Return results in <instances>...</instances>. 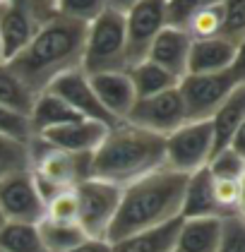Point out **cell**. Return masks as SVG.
<instances>
[{
	"label": "cell",
	"instance_id": "obj_1",
	"mask_svg": "<svg viewBox=\"0 0 245 252\" xmlns=\"http://www.w3.org/2000/svg\"><path fill=\"white\" fill-rule=\"evenodd\" d=\"M84 29L87 24L60 17L56 12L51 20L38 27L32 41L15 58L7 60V67L36 96L51 87L53 79L82 65Z\"/></svg>",
	"mask_w": 245,
	"mask_h": 252
},
{
	"label": "cell",
	"instance_id": "obj_2",
	"mask_svg": "<svg viewBox=\"0 0 245 252\" xmlns=\"http://www.w3.org/2000/svg\"><path fill=\"white\" fill-rule=\"evenodd\" d=\"M185 180L188 175L169 171V168H159L125 185L120 190L118 212L106 233V240L115 243L120 238L151 231V228H159L164 223L180 219Z\"/></svg>",
	"mask_w": 245,
	"mask_h": 252
},
{
	"label": "cell",
	"instance_id": "obj_3",
	"mask_svg": "<svg viewBox=\"0 0 245 252\" xmlns=\"http://www.w3.org/2000/svg\"><path fill=\"white\" fill-rule=\"evenodd\" d=\"M159 168H164V137L140 130L130 123L108 127L92 154V178L118 188H125Z\"/></svg>",
	"mask_w": 245,
	"mask_h": 252
},
{
	"label": "cell",
	"instance_id": "obj_4",
	"mask_svg": "<svg viewBox=\"0 0 245 252\" xmlns=\"http://www.w3.org/2000/svg\"><path fill=\"white\" fill-rule=\"evenodd\" d=\"M29 171L34 175L43 202L60 190L75 188L82 180L92 178V154H70L51 147L41 137L29 139Z\"/></svg>",
	"mask_w": 245,
	"mask_h": 252
},
{
	"label": "cell",
	"instance_id": "obj_5",
	"mask_svg": "<svg viewBox=\"0 0 245 252\" xmlns=\"http://www.w3.org/2000/svg\"><path fill=\"white\" fill-rule=\"evenodd\" d=\"M84 75L123 72L128 70L125 56V17L115 10H104L84 29L82 65Z\"/></svg>",
	"mask_w": 245,
	"mask_h": 252
},
{
	"label": "cell",
	"instance_id": "obj_6",
	"mask_svg": "<svg viewBox=\"0 0 245 252\" xmlns=\"http://www.w3.org/2000/svg\"><path fill=\"white\" fill-rule=\"evenodd\" d=\"M243 84V60H238L236 65H231L224 72L185 75L178 82V94H180L183 106H185V118L188 120H209L216 113V108Z\"/></svg>",
	"mask_w": 245,
	"mask_h": 252
},
{
	"label": "cell",
	"instance_id": "obj_7",
	"mask_svg": "<svg viewBox=\"0 0 245 252\" xmlns=\"http://www.w3.org/2000/svg\"><path fill=\"white\" fill-rule=\"evenodd\" d=\"M56 15L53 0H2L0 2V43L5 63L32 41L43 22Z\"/></svg>",
	"mask_w": 245,
	"mask_h": 252
},
{
	"label": "cell",
	"instance_id": "obj_8",
	"mask_svg": "<svg viewBox=\"0 0 245 252\" xmlns=\"http://www.w3.org/2000/svg\"><path fill=\"white\" fill-rule=\"evenodd\" d=\"M214 154L209 120H188L164 137V168L190 175L205 168Z\"/></svg>",
	"mask_w": 245,
	"mask_h": 252
},
{
	"label": "cell",
	"instance_id": "obj_9",
	"mask_svg": "<svg viewBox=\"0 0 245 252\" xmlns=\"http://www.w3.org/2000/svg\"><path fill=\"white\" fill-rule=\"evenodd\" d=\"M120 190L113 183L89 178L75 185L77 194V226L84 231L87 238L106 240V233L113 223V216L118 212Z\"/></svg>",
	"mask_w": 245,
	"mask_h": 252
},
{
	"label": "cell",
	"instance_id": "obj_10",
	"mask_svg": "<svg viewBox=\"0 0 245 252\" xmlns=\"http://www.w3.org/2000/svg\"><path fill=\"white\" fill-rule=\"evenodd\" d=\"M123 123H130L135 127L147 130V132L159 137L171 135L183 123H188L185 106H183V98L178 94V87L164 92V94H156V96L137 98Z\"/></svg>",
	"mask_w": 245,
	"mask_h": 252
},
{
	"label": "cell",
	"instance_id": "obj_11",
	"mask_svg": "<svg viewBox=\"0 0 245 252\" xmlns=\"http://www.w3.org/2000/svg\"><path fill=\"white\" fill-rule=\"evenodd\" d=\"M0 212L10 223L38 226L46 214V202L38 192L32 171H22L0 183Z\"/></svg>",
	"mask_w": 245,
	"mask_h": 252
},
{
	"label": "cell",
	"instance_id": "obj_12",
	"mask_svg": "<svg viewBox=\"0 0 245 252\" xmlns=\"http://www.w3.org/2000/svg\"><path fill=\"white\" fill-rule=\"evenodd\" d=\"M123 17H125V56L130 67L135 63L147 60L156 34L166 27L164 0H142Z\"/></svg>",
	"mask_w": 245,
	"mask_h": 252
},
{
	"label": "cell",
	"instance_id": "obj_13",
	"mask_svg": "<svg viewBox=\"0 0 245 252\" xmlns=\"http://www.w3.org/2000/svg\"><path fill=\"white\" fill-rule=\"evenodd\" d=\"M46 92H51V94H56L58 98H63L77 116L84 118V120H94V123L106 125V127L118 125V120H115L113 116H108V111L99 103L94 89H92V84H89V77H87L79 67L65 72V75H60L58 79H53Z\"/></svg>",
	"mask_w": 245,
	"mask_h": 252
},
{
	"label": "cell",
	"instance_id": "obj_14",
	"mask_svg": "<svg viewBox=\"0 0 245 252\" xmlns=\"http://www.w3.org/2000/svg\"><path fill=\"white\" fill-rule=\"evenodd\" d=\"M238 60H243V43H236L224 36L192 41L188 56V75L224 72Z\"/></svg>",
	"mask_w": 245,
	"mask_h": 252
},
{
	"label": "cell",
	"instance_id": "obj_15",
	"mask_svg": "<svg viewBox=\"0 0 245 252\" xmlns=\"http://www.w3.org/2000/svg\"><path fill=\"white\" fill-rule=\"evenodd\" d=\"M106 132H108L106 125L79 118L75 123L46 130V132H41L36 137H41L43 142H48L51 147L70 152V154H94V149L101 144V139H104Z\"/></svg>",
	"mask_w": 245,
	"mask_h": 252
},
{
	"label": "cell",
	"instance_id": "obj_16",
	"mask_svg": "<svg viewBox=\"0 0 245 252\" xmlns=\"http://www.w3.org/2000/svg\"><path fill=\"white\" fill-rule=\"evenodd\" d=\"M190 46H192V39H190L188 32L175 29V27H164L156 34L154 43H151L147 60H151L159 67H164L175 79H183L188 75Z\"/></svg>",
	"mask_w": 245,
	"mask_h": 252
},
{
	"label": "cell",
	"instance_id": "obj_17",
	"mask_svg": "<svg viewBox=\"0 0 245 252\" xmlns=\"http://www.w3.org/2000/svg\"><path fill=\"white\" fill-rule=\"evenodd\" d=\"M87 77H89V84L94 89L99 103L108 111V116L123 123L137 101L128 72L125 70L123 72H101V75H87Z\"/></svg>",
	"mask_w": 245,
	"mask_h": 252
},
{
	"label": "cell",
	"instance_id": "obj_18",
	"mask_svg": "<svg viewBox=\"0 0 245 252\" xmlns=\"http://www.w3.org/2000/svg\"><path fill=\"white\" fill-rule=\"evenodd\" d=\"M214 154L231 147V142L245 130V84L238 87L231 96L216 108V113L209 118Z\"/></svg>",
	"mask_w": 245,
	"mask_h": 252
},
{
	"label": "cell",
	"instance_id": "obj_19",
	"mask_svg": "<svg viewBox=\"0 0 245 252\" xmlns=\"http://www.w3.org/2000/svg\"><path fill=\"white\" fill-rule=\"evenodd\" d=\"M221 235V219H180L175 233V252H216Z\"/></svg>",
	"mask_w": 245,
	"mask_h": 252
},
{
	"label": "cell",
	"instance_id": "obj_20",
	"mask_svg": "<svg viewBox=\"0 0 245 252\" xmlns=\"http://www.w3.org/2000/svg\"><path fill=\"white\" fill-rule=\"evenodd\" d=\"M211 185H214V178L209 175L207 166L188 175L183 202H180V219H207V216L221 219L216 202H214Z\"/></svg>",
	"mask_w": 245,
	"mask_h": 252
},
{
	"label": "cell",
	"instance_id": "obj_21",
	"mask_svg": "<svg viewBox=\"0 0 245 252\" xmlns=\"http://www.w3.org/2000/svg\"><path fill=\"white\" fill-rule=\"evenodd\" d=\"M75 120H79V116H77L63 98H58L56 94H51V92L36 94L34 106H32V111H29V123H32L34 135H41V132H46V130H53V127L75 123Z\"/></svg>",
	"mask_w": 245,
	"mask_h": 252
},
{
	"label": "cell",
	"instance_id": "obj_22",
	"mask_svg": "<svg viewBox=\"0 0 245 252\" xmlns=\"http://www.w3.org/2000/svg\"><path fill=\"white\" fill-rule=\"evenodd\" d=\"M178 223H180V219L164 223L159 228H151V231L120 238V240L111 243V252H171L173 243H175Z\"/></svg>",
	"mask_w": 245,
	"mask_h": 252
},
{
	"label": "cell",
	"instance_id": "obj_23",
	"mask_svg": "<svg viewBox=\"0 0 245 252\" xmlns=\"http://www.w3.org/2000/svg\"><path fill=\"white\" fill-rule=\"evenodd\" d=\"M128 77L132 82V89H135V96L137 98H147V96H156V94H164L169 89H175L180 79H175L171 72H166L164 67L154 65L151 60H142V63H135L128 70Z\"/></svg>",
	"mask_w": 245,
	"mask_h": 252
},
{
	"label": "cell",
	"instance_id": "obj_24",
	"mask_svg": "<svg viewBox=\"0 0 245 252\" xmlns=\"http://www.w3.org/2000/svg\"><path fill=\"white\" fill-rule=\"evenodd\" d=\"M36 228L46 252H68L75 245H79L82 240H87L84 231L77 223H53L43 219Z\"/></svg>",
	"mask_w": 245,
	"mask_h": 252
},
{
	"label": "cell",
	"instance_id": "obj_25",
	"mask_svg": "<svg viewBox=\"0 0 245 252\" xmlns=\"http://www.w3.org/2000/svg\"><path fill=\"white\" fill-rule=\"evenodd\" d=\"M2 252H46L38 228L34 223H5L0 231Z\"/></svg>",
	"mask_w": 245,
	"mask_h": 252
},
{
	"label": "cell",
	"instance_id": "obj_26",
	"mask_svg": "<svg viewBox=\"0 0 245 252\" xmlns=\"http://www.w3.org/2000/svg\"><path fill=\"white\" fill-rule=\"evenodd\" d=\"M34 98L36 96L22 84V79L7 67V63H0V106H7L12 111L29 116Z\"/></svg>",
	"mask_w": 245,
	"mask_h": 252
},
{
	"label": "cell",
	"instance_id": "obj_27",
	"mask_svg": "<svg viewBox=\"0 0 245 252\" xmlns=\"http://www.w3.org/2000/svg\"><path fill=\"white\" fill-rule=\"evenodd\" d=\"M29 144L0 137V183L22 171H29Z\"/></svg>",
	"mask_w": 245,
	"mask_h": 252
},
{
	"label": "cell",
	"instance_id": "obj_28",
	"mask_svg": "<svg viewBox=\"0 0 245 252\" xmlns=\"http://www.w3.org/2000/svg\"><path fill=\"white\" fill-rule=\"evenodd\" d=\"M207 171L216 180H243L245 178V154L236 152L233 147H226L216 154H211Z\"/></svg>",
	"mask_w": 245,
	"mask_h": 252
},
{
	"label": "cell",
	"instance_id": "obj_29",
	"mask_svg": "<svg viewBox=\"0 0 245 252\" xmlns=\"http://www.w3.org/2000/svg\"><path fill=\"white\" fill-rule=\"evenodd\" d=\"M221 0H164V15H166V27L175 29H188L190 20L207 10L211 5H219Z\"/></svg>",
	"mask_w": 245,
	"mask_h": 252
},
{
	"label": "cell",
	"instance_id": "obj_30",
	"mask_svg": "<svg viewBox=\"0 0 245 252\" xmlns=\"http://www.w3.org/2000/svg\"><path fill=\"white\" fill-rule=\"evenodd\" d=\"M214 202L221 219L243 214V180H216L214 178Z\"/></svg>",
	"mask_w": 245,
	"mask_h": 252
},
{
	"label": "cell",
	"instance_id": "obj_31",
	"mask_svg": "<svg viewBox=\"0 0 245 252\" xmlns=\"http://www.w3.org/2000/svg\"><path fill=\"white\" fill-rule=\"evenodd\" d=\"M185 32L190 34L192 41L221 36V32H224V10H221V2L219 5H211V7L202 10V12H197L190 20Z\"/></svg>",
	"mask_w": 245,
	"mask_h": 252
},
{
	"label": "cell",
	"instance_id": "obj_32",
	"mask_svg": "<svg viewBox=\"0 0 245 252\" xmlns=\"http://www.w3.org/2000/svg\"><path fill=\"white\" fill-rule=\"evenodd\" d=\"M46 221H53V223H77V194L75 188H68V190H60L53 197L46 199V214H43Z\"/></svg>",
	"mask_w": 245,
	"mask_h": 252
},
{
	"label": "cell",
	"instance_id": "obj_33",
	"mask_svg": "<svg viewBox=\"0 0 245 252\" xmlns=\"http://www.w3.org/2000/svg\"><path fill=\"white\" fill-rule=\"evenodd\" d=\"M106 10V0H56V12L79 24H89Z\"/></svg>",
	"mask_w": 245,
	"mask_h": 252
},
{
	"label": "cell",
	"instance_id": "obj_34",
	"mask_svg": "<svg viewBox=\"0 0 245 252\" xmlns=\"http://www.w3.org/2000/svg\"><path fill=\"white\" fill-rule=\"evenodd\" d=\"M0 137L17 139V142L29 144V139L34 137L29 116L27 113H19V111H12L7 106H0Z\"/></svg>",
	"mask_w": 245,
	"mask_h": 252
},
{
	"label": "cell",
	"instance_id": "obj_35",
	"mask_svg": "<svg viewBox=\"0 0 245 252\" xmlns=\"http://www.w3.org/2000/svg\"><path fill=\"white\" fill-rule=\"evenodd\" d=\"M224 32L221 36L236 43H245V0H221Z\"/></svg>",
	"mask_w": 245,
	"mask_h": 252
},
{
	"label": "cell",
	"instance_id": "obj_36",
	"mask_svg": "<svg viewBox=\"0 0 245 252\" xmlns=\"http://www.w3.org/2000/svg\"><path fill=\"white\" fill-rule=\"evenodd\" d=\"M216 252H245V216H226L221 219V235Z\"/></svg>",
	"mask_w": 245,
	"mask_h": 252
},
{
	"label": "cell",
	"instance_id": "obj_37",
	"mask_svg": "<svg viewBox=\"0 0 245 252\" xmlns=\"http://www.w3.org/2000/svg\"><path fill=\"white\" fill-rule=\"evenodd\" d=\"M68 252H111V243L108 240H96V238H87L79 245H75Z\"/></svg>",
	"mask_w": 245,
	"mask_h": 252
},
{
	"label": "cell",
	"instance_id": "obj_38",
	"mask_svg": "<svg viewBox=\"0 0 245 252\" xmlns=\"http://www.w3.org/2000/svg\"><path fill=\"white\" fill-rule=\"evenodd\" d=\"M140 2H142V0H106V7L120 12V15H125V12H130L132 7L140 5Z\"/></svg>",
	"mask_w": 245,
	"mask_h": 252
},
{
	"label": "cell",
	"instance_id": "obj_39",
	"mask_svg": "<svg viewBox=\"0 0 245 252\" xmlns=\"http://www.w3.org/2000/svg\"><path fill=\"white\" fill-rule=\"evenodd\" d=\"M7 221H5V216H2V212H0V231H2V226H5Z\"/></svg>",
	"mask_w": 245,
	"mask_h": 252
},
{
	"label": "cell",
	"instance_id": "obj_40",
	"mask_svg": "<svg viewBox=\"0 0 245 252\" xmlns=\"http://www.w3.org/2000/svg\"><path fill=\"white\" fill-rule=\"evenodd\" d=\"M0 63H5V56H2V43H0Z\"/></svg>",
	"mask_w": 245,
	"mask_h": 252
},
{
	"label": "cell",
	"instance_id": "obj_41",
	"mask_svg": "<svg viewBox=\"0 0 245 252\" xmlns=\"http://www.w3.org/2000/svg\"><path fill=\"white\" fill-rule=\"evenodd\" d=\"M171 252H175V250H171Z\"/></svg>",
	"mask_w": 245,
	"mask_h": 252
},
{
	"label": "cell",
	"instance_id": "obj_42",
	"mask_svg": "<svg viewBox=\"0 0 245 252\" xmlns=\"http://www.w3.org/2000/svg\"><path fill=\"white\" fill-rule=\"evenodd\" d=\"M0 2H2V0H0Z\"/></svg>",
	"mask_w": 245,
	"mask_h": 252
},
{
	"label": "cell",
	"instance_id": "obj_43",
	"mask_svg": "<svg viewBox=\"0 0 245 252\" xmlns=\"http://www.w3.org/2000/svg\"><path fill=\"white\" fill-rule=\"evenodd\" d=\"M53 2H56V0H53Z\"/></svg>",
	"mask_w": 245,
	"mask_h": 252
},
{
	"label": "cell",
	"instance_id": "obj_44",
	"mask_svg": "<svg viewBox=\"0 0 245 252\" xmlns=\"http://www.w3.org/2000/svg\"><path fill=\"white\" fill-rule=\"evenodd\" d=\"M0 252H2V250H0Z\"/></svg>",
	"mask_w": 245,
	"mask_h": 252
}]
</instances>
